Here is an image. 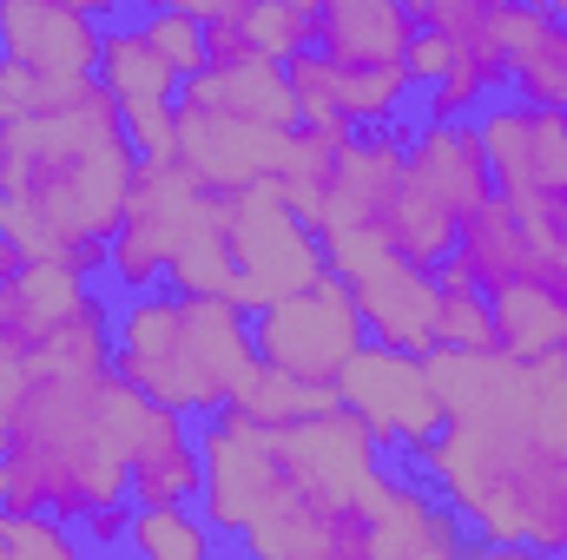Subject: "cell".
I'll use <instances>...</instances> for the list:
<instances>
[{
  "mask_svg": "<svg viewBox=\"0 0 567 560\" xmlns=\"http://www.w3.org/2000/svg\"><path fill=\"white\" fill-rule=\"evenodd\" d=\"M495 46L508 66V100L567 113V20L548 0H495Z\"/></svg>",
  "mask_w": 567,
  "mask_h": 560,
  "instance_id": "cell-13",
  "label": "cell"
},
{
  "mask_svg": "<svg viewBox=\"0 0 567 560\" xmlns=\"http://www.w3.org/2000/svg\"><path fill=\"white\" fill-rule=\"evenodd\" d=\"M7 548H13V560H93L80 528L47 521V515H7Z\"/></svg>",
  "mask_w": 567,
  "mask_h": 560,
  "instance_id": "cell-24",
  "label": "cell"
},
{
  "mask_svg": "<svg viewBox=\"0 0 567 560\" xmlns=\"http://www.w3.org/2000/svg\"><path fill=\"white\" fill-rule=\"evenodd\" d=\"M423 40L410 0H317V60L330 66H410V46Z\"/></svg>",
  "mask_w": 567,
  "mask_h": 560,
  "instance_id": "cell-14",
  "label": "cell"
},
{
  "mask_svg": "<svg viewBox=\"0 0 567 560\" xmlns=\"http://www.w3.org/2000/svg\"><path fill=\"white\" fill-rule=\"evenodd\" d=\"M231 271H238L245 317L271 310L284 297H303V290H317L330 278L317 231L290 211V198L278 185H258V191L231 198Z\"/></svg>",
  "mask_w": 567,
  "mask_h": 560,
  "instance_id": "cell-8",
  "label": "cell"
},
{
  "mask_svg": "<svg viewBox=\"0 0 567 560\" xmlns=\"http://www.w3.org/2000/svg\"><path fill=\"white\" fill-rule=\"evenodd\" d=\"M442 435L410 475L462 521L475 548L567 560V363L429 356Z\"/></svg>",
  "mask_w": 567,
  "mask_h": 560,
  "instance_id": "cell-1",
  "label": "cell"
},
{
  "mask_svg": "<svg viewBox=\"0 0 567 560\" xmlns=\"http://www.w3.org/2000/svg\"><path fill=\"white\" fill-rule=\"evenodd\" d=\"M251 422H271V428H284V422H310V416H330L337 409V390H310V383H290V376H278V370H258V383L245 390V403H238Z\"/></svg>",
  "mask_w": 567,
  "mask_h": 560,
  "instance_id": "cell-23",
  "label": "cell"
},
{
  "mask_svg": "<svg viewBox=\"0 0 567 560\" xmlns=\"http://www.w3.org/2000/svg\"><path fill=\"white\" fill-rule=\"evenodd\" d=\"M323 265H330V278L357 297V317H363L370 343L403 350V356H435L442 278L390 258L377 238H337V245H323Z\"/></svg>",
  "mask_w": 567,
  "mask_h": 560,
  "instance_id": "cell-9",
  "label": "cell"
},
{
  "mask_svg": "<svg viewBox=\"0 0 567 560\" xmlns=\"http://www.w3.org/2000/svg\"><path fill=\"white\" fill-rule=\"evenodd\" d=\"M542 283H548V290L567 303V245H555V251H548V271H542Z\"/></svg>",
  "mask_w": 567,
  "mask_h": 560,
  "instance_id": "cell-26",
  "label": "cell"
},
{
  "mask_svg": "<svg viewBox=\"0 0 567 560\" xmlns=\"http://www.w3.org/2000/svg\"><path fill=\"white\" fill-rule=\"evenodd\" d=\"M0 515H7V462H0Z\"/></svg>",
  "mask_w": 567,
  "mask_h": 560,
  "instance_id": "cell-30",
  "label": "cell"
},
{
  "mask_svg": "<svg viewBox=\"0 0 567 560\" xmlns=\"http://www.w3.org/2000/svg\"><path fill=\"white\" fill-rule=\"evenodd\" d=\"M475 541L462 535V521L429 495L410 468H396L377 528H370V560H468Z\"/></svg>",
  "mask_w": 567,
  "mask_h": 560,
  "instance_id": "cell-16",
  "label": "cell"
},
{
  "mask_svg": "<svg viewBox=\"0 0 567 560\" xmlns=\"http://www.w3.org/2000/svg\"><path fill=\"white\" fill-rule=\"evenodd\" d=\"M113 7H66V0H7L0 7V60L20 66L53 106L100 80V40Z\"/></svg>",
  "mask_w": 567,
  "mask_h": 560,
  "instance_id": "cell-10",
  "label": "cell"
},
{
  "mask_svg": "<svg viewBox=\"0 0 567 560\" xmlns=\"http://www.w3.org/2000/svg\"><path fill=\"white\" fill-rule=\"evenodd\" d=\"M337 403L363 422L403 468L442 435V396H435L429 356H403V350L363 343V356L337 383Z\"/></svg>",
  "mask_w": 567,
  "mask_h": 560,
  "instance_id": "cell-11",
  "label": "cell"
},
{
  "mask_svg": "<svg viewBox=\"0 0 567 560\" xmlns=\"http://www.w3.org/2000/svg\"><path fill=\"white\" fill-rule=\"evenodd\" d=\"M178 106L192 113H218V120H238V126H265V133H297V100H290V80L278 66H205L198 80L178 86Z\"/></svg>",
  "mask_w": 567,
  "mask_h": 560,
  "instance_id": "cell-17",
  "label": "cell"
},
{
  "mask_svg": "<svg viewBox=\"0 0 567 560\" xmlns=\"http://www.w3.org/2000/svg\"><path fill=\"white\" fill-rule=\"evenodd\" d=\"M245 40L258 66L290 73L317 53V0H245Z\"/></svg>",
  "mask_w": 567,
  "mask_h": 560,
  "instance_id": "cell-20",
  "label": "cell"
},
{
  "mask_svg": "<svg viewBox=\"0 0 567 560\" xmlns=\"http://www.w3.org/2000/svg\"><path fill=\"white\" fill-rule=\"evenodd\" d=\"M133 20H140L145 46L178 73V86H185V80H198V73L212 66V53H205V20H198L185 0H172V7H140Z\"/></svg>",
  "mask_w": 567,
  "mask_h": 560,
  "instance_id": "cell-21",
  "label": "cell"
},
{
  "mask_svg": "<svg viewBox=\"0 0 567 560\" xmlns=\"http://www.w3.org/2000/svg\"><path fill=\"white\" fill-rule=\"evenodd\" d=\"M0 455H7V416H0Z\"/></svg>",
  "mask_w": 567,
  "mask_h": 560,
  "instance_id": "cell-31",
  "label": "cell"
},
{
  "mask_svg": "<svg viewBox=\"0 0 567 560\" xmlns=\"http://www.w3.org/2000/svg\"><path fill=\"white\" fill-rule=\"evenodd\" d=\"M106 283L120 297L185 290V297L238 303L231 198H218L212 185H198L185 165H145L140 191L126 205V225H120V238L106 251Z\"/></svg>",
  "mask_w": 567,
  "mask_h": 560,
  "instance_id": "cell-6",
  "label": "cell"
},
{
  "mask_svg": "<svg viewBox=\"0 0 567 560\" xmlns=\"http://www.w3.org/2000/svg\"><path fill=\"white\" fill-rule=\"evenodd\" d=\"M100 93L120 106L145 165H178V73L145 46L140 20L113 13L100 40Z\"/></svg>",
  "mask_w": 567,
  "mask_h": 560,
  "instance_id": "cell-12",
  "label": "cell"
},
{
  "mask_svg": "<svg viewBox=\"0 0 567 560\" xmlns=\"http://www.w3.org/2000/svg\"><path fill=\"white\" fill-rule=\"evenodd\" d=\"M165 422L120 370H53L7 409V515L80 528L100 508H133V462Z\"/></svg>",
  "mask_w": 567,
  "mask_h": 560,
  "instance_id": "cell-4",
  "label": "cell"
},
{
  "mask_svg": "<svg viewBox=\"0 0 567 560\" xmlns=\"http://www.w3.org/2000/svg\"><path fill=\"white\" fill-rule=\"evenodd\" d=\"M468 560H548V554H508V548H475Z\"/></svg>",
  "mask_w": 567,
  "mask_h": 560,
  "instance_id": "cell-28",
  "label": "cell"
},
{
  "mask_svg": "<svg viewBox=\"0 0 567 560\" xmlns=\"http://www.w3.org/2000/svg\"><path fill=\"white\" fill-rule=\"evenodd\" d=\"M198 508L238 560H370L377 508L403 468L343 403L284 428L225 409L198 422Z\"/></svg>",
  "mask_w": 567,
  "mask_h": 560,
  "instance_id": "cell-2",
  "label": "cell"
},
{
  "mask_svg": "<svg viewBox=\"0 0 567 560\" xmlns=\"http://www.w3.org/2000/svg\"><path fill=\"white\" fill-rule=\"evenodd\" d=\"M435 350L449 356H488L502 350L495 343V303L468 283H449L442 278V303H435Z\"/></svg>",
  "mask_w": 567,
  "mask_h": 560,
  "instance_id": "cell-22",
  "label": "cell"
},
{
  "mask_svg": "<svg viewBox=\"0 0 567 560\" xmlns=\"http://www.w3.org/2000/svg\"><path fill=\"white\" fill-rule=\"evenodd\" d=\"M495 303V343L515 363H567V303L548 283H515Z\"/></svg>",
  "mask_w": 567,
  "mask_h": 560,
  "instance_id": "cell-18",
  "label": "cell"
},
{
  "mask_svg": "<svg viewBox=\"0 0 567 560\" xmlns=\"http://www.w3.org/2000/svg\"><path fill=\"white\" fill-rule=\"evenodd\" d=\"M120 560H225V541H218V528L205 521L198 501H185V508H133Z\"/></svg>",
  "mask_w": 567,
  "mask_h": 560,
  "instance_id": "cell-19",
  "label": "cell"
},
{
  "mask_svg": "<svg viewBox=\"0 0 567 560\" xmlns=\"http://www.w3.org/2000/svg\"><path fill=\"white\" fill-rule=\"evenodd\" d=\"M113 370L145 403H158L185 422H212L245 403V390L258 383L265 363L251 343V317L238 303L185 297V290H145V297H120Z\"/></svg>",
  "mask_w": 567,
  "mask_h": 560,
  "instance_id": "cell-5",
  "label": "cell"
},
{
  "mask_svg": "<svg viewBox=\"0 0 567 560\" xmlns=\"http://www.w3.org/2000/svg\"><path fill=\"white\" fill-rule=\"evenodd\" d=\"M542 271H548L542 245L522 231V218H515L502 198H488V205L462 225V238H455V251H449V265H442L449 283H468V290H482V297H502V290H515V283H542Z\"/></svg>",
  "mask_w": 567,
  "mask_h": 560,
  "instance_id": "cell-15",
  "label": "cell"
},
{
  "mask_svg": "<svg viewBox=\"0 0 567 560\" xmlns=\"http://www.w3.org/2000/svg\"><path fill=\"white\" fill-rule=\"evenodd\" d=\"M126 521H133V508H100V515L80 521V541L93 548V560H120L126 554Z\"/></svg>",
  "mask_w": 567,
  "mask_h": 560,
  "instance_id": "cell-25",
  "label": "cell"
},
{
  "mask_svg": "<svg viewBox=\"0 0 567 560\" xmlns=\"http://www.w3.org/2000/svg\"><path fill=\"white\" fill-rule=\"evenodd\" d=\"M0 560H13V548H7V515H0Z\"/></svg>",
  "mask_w": 567,
  "mask_h": 560,
  "instance_id": "cell-29",
  "label": "cell"
},
{
  "mask_svg": "<svg viewBox=\"0 0 567 560\" xmlns=\"http://www.w3.org/2000/svg\"><path fill=\"white\" fill-rule=\"evenodd\" d=\"M140 145L126 133L120 106L93 86L73 100L33 113L13 126V165H7V231L33 265H60L73 278L100 283L106 251L126 225V205L140 191Z\"/></svg>",
  "mask_w": 567,
  "mask_h": 560,
  "instance_id": "cell-3",
  "label": "cell"
},
{
  "mask_svg": "<svg viewBox=\"0 0 567 560\" xmlns=\"http://www.w3.org/2000/svg\"><path fill=\"white\" fill-rule=\"evenodd\" d=\"M251 343H258V363L278 370L290 383H310V390H337L343 370L363 356L370 330L357 317V297L337 278H323L303 297H284L271 310L251 317Z\"/></svg>",
  "mask_w": 567,
  "mask_h": 560,
  "instance_id": "cell-7",
  "label": "cell"
},
{
  "mask_svg": "<svg viewBox=\"0 0 567 560\" xmlns=\"http://www.w3.org/2000/svg\"><path fill=\"white\" fill-rule=\"evenodd\" d=\"M7 165H13V120L0 113V185H7Z\"/></svg>",
  "mask_w": 567,
  "mask_h": 560,
  "instance_id": "cell-27",
  "label": "cell"
}]
</instances>
